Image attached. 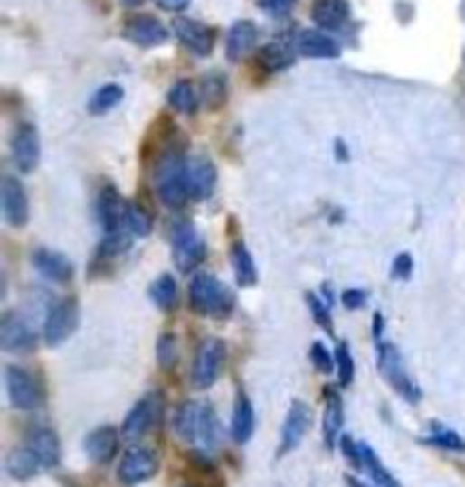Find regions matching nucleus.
<instances>
[{
    "label": "nucleus",
    "mask_w": 465,
    "mask_h": 487,
    "mask_svg": "<svg viewBox=\"0 0 465 487\" xmlns=\"http://www.w3.org/2000/svg\"><path fill=\"white\" fill-rule=\"evenodd\" d=\"M337 150H338V159H347V147H346V150H343V143L341 141L337 143Z\"/></svg>",
    "instance_id": "de8ad7c7"
},
{
    "label": "nucleus",
    "mask_w": 465,
    "mask_h": 487,
    "mask_svg": "<svg viewBox=\"0 0 465 487\" xmlns=\"http://www.w3.org/2000/svg\"><path fill=\"white\" fill-rule=\"evenodd\" d=\"M119 449V431L114 426H100L84 437V451L96 464L109 463Z\"/></svg>",
    "instance_id": "6ab92c4d"
},
{
    "label": "nucleus",
    "mask_w": 465,
    "mask_h": 487,
    "mask_svg": "<svg viewBox=\"0 0 465 487\" xmlns=\"http://www.w3.org/2000/svg\"><path fill=\"white\" fill-rule=\"evenodd\" d=\"M337 370H338V381H341V386H350L352 379H355V361H352L347 342H341V345H338Z\"/></svg>",
    "instance_id": "58836bf2"
},
{
    "label": "nucleus",
    "mask_w": 465,
    "mask_h": 487,
    "mask_svg": "<svg viewBox=\"0 0 465 487\" xmlns=\"http://www.w3.org/2000/svg\"><path fill=\"white\" fill-rule=\"evenodd\" d=\"M341 449H343V455L350 460L352 467L368 473V476L373 478L379 487H402L400 482H397V478L393 476L386 467H384L382 460L377 458V454H375L365 442H355L350 435H346V437H341Z\"/></svg>",
    "instance_id": "423d86ee"
},
{
    "label": "nucleus",
    "mask_w": 465,
    "mask_h": 487,
    "mask_svg": "<svg viewBox=\"0 0 465 487\" xmlns=\"http://www.w3.org/2000/svg\"><path fill=\"white\" fill-rule=\"evenodd\" d=\"M25 445L37 454V458L42 460L43 469H52L60 464L62 458V446H60V437L52 428L46 426H34L33 431H28L25 435Z\"/></svg>",
    "instance_id": "f3484780"
},
{
    "label": "nucleus",
    "mask_w": 465,
    "mask_h": 487,
    "mask_svg": "<svg viewBox=\"0 0 465 487\" xmlns=\"http://www.w3.org/2000/svg\"><path fill=\"white\" fill-rule=\"evenodd\" d=\"M308 356H311V363H314V368L318 370L320 374H329L334 370V359L332 354L327 351V347L323 345V342H314L311 345V351H308Z\"/></svg>",
    "instance_id": "a19ab883"
},
{
    "label": "nucleus",
    "mask_w": 465,
    "mask_h": 487,
    "mask_svg": "<svg viewBox=\"0 0 465 487\" xmlns=\"http://www.w3.org/2000/svg\"><path fill=\"white\" fill-rule=\"evenodd\" d=\"M129 245H132V239L128 236V231H125V229L111 231V234H107L105 240L100 243V249H98V254H100L102 258L119 257V254L128 252Z\"/></svg>",
    "instance_id": "e433bc0d"
},
{
    "label": "nucleus",
    "mask_w": 465,
    "mask_h": 487,
    "mask_svg": "<svg viewBox=\"0 0 465 487\" xmlns=\"http://www.w3.org/2000/svg\"><path fill=\"white\" fill-rule=\"evenodd\" d=\"M80 324V306L73 297L52 304L43 324V341L48 347H60L69 341Z\"/></svg>",
    "instance_id": "0eeeda50"
},
{
    "label": "nucleus",
    "mask_w": 465,
    "mask_h": 487,
    "mask_svg": "<svg viewBox=\"0 0 465 487\" xmlns=\"http://www.w3.org/2000/svg\"><path fill=\"white\" fill-rule=\"evenodd\" d=\"M157 359L164 370H173L177 363V341L173 333H162L157 342Z\"/></svg>",
    "instance_id": "4c0bfd02"
},
{
    "label": "nucleus",
    "mask_w": 465,
    "mask_h": 487,
    "mask_svg": "<svg viewBox=\"0 0 465 487\" xmlns=\"http://www.w3.org/2000/svg\"><path fill=\"white\" fill-rule=\"evenodd\" d=\"M225 365V342L218 338H207L200 342L198 351H195L194 368H191V379L194 386L200 390H207L218 381Z\"/></svg>",
    "instance_id": "39448f33"
},
{
    "label": "nucleus",
    "mask_w": 465,
    "mask_h": 487,
    "mask_svg": "<svg viewBox=\"0 0 465 487\" xmlns=\"http://www.w3.org/2000/svg\"><path fill=\"white\" fill-rule=\"evenodd\" d=\"M173 30H176V37L189 48L195 55L204 57L212 52L214 48V33L207 28V25L198 23V21L191 19H176L173 23Z\"/></svg>",
    "instance_id": "a211bd4d"
},
{
    "label": "nucleus",
    "mask_w": 465,
    "mask_h": 487,
    "mask_svg": "<svg viewBox=\"0 0 465 487\" xmlns=\"http://www.w3.org/2000/svg\"><path fill=\"white\" fill-rule=\"evenodd\" d=\"M424 442L432 446H441V449H447V451H460V454L465 451L463 437H460L459 433L451 431V428L442 426V424H438V422L429 424V435L424 437Z\"/></svg>",
    "instance_id": "2f4dec72"
},
{
    "label": "nucleus",
    "mask_w": 465,
    "mask_h": 487,
    "mask_svg": "<svg viewBox=\"0 0 465 487\" xmlns=\"http://www.w3.org/2000/svg\"><path fill=\"white\" fill-rule=\"evenodd\" d=\"M257 61L263 70H268V73H277V70L289 69V66L295 61V55L289 46H284V43H268V46H263L261 51H259Z\"/></svg>",
    "instance_id": "c756f323"
},
{
    "label": "nucleus",
    "mask_w": 465,
    "mask_h": 487,
    "mask_svg": "<svg viewBox=\"0 0 465 487\" xmlns=\"http://www.w3.org/2000/svg\"><path fill=\"white\" fill-rule=\"evenodd\" d=\"M12 156L21 173H33L39 166L42 143H39V132L34 125L24 123L16 127L14 136H12Z\"/></svg>",
    "instance_id": "9b49d317"
},
{
    "label": "nucleus",
    "mask_w": 465,
    "mask_h": 487,
    "mask_svg": "<svg viewBox=\"0 0 465 487\" xmlns=\"http://www.w3.org/2000/svg\"><path fill=\"white\" fill-rule=\"evenodd\" d=\"M123 3H125V5H141V3H143V0H123Z\"/></svg>",
    "instance_id": "09e8293b"
},
{
    "label": "nucleus",
    "mask_w": 465,
    "mask_h": 487,
    "mask_svg": "<svg viewBox=\"0 0 465 487\" xmlns=\"http://www.w3.org/2000/svg\"><path fill=\"white\" fill-rule=\"evenodd\" d=\"M0 347L7 354H30L37 350V333L16 313H5L0 322Z\"/></svg>",
    "instance_id": "1a4fd4ad"
},
{
    "label": "nucleus",
    "mask_w": 465,
    "mask_h": 487,
    "mask_svg": "<svg viewBox=\"0 0 465 487\" xmlns=\"http://www.w3.org/2000/svg\"><path fill=\"white\" fill-rule=\"evenodd\" d=\"M191 0H157V5L166 12H182L189 7Z\"/></svg>",
    "instance_id": "a18cd8bd"
},
{
    "label": "nucleus",
    "mask_w": 465,
    "mask_h": 487,
    "mask_svg": "<svg viewBox=\"0 0 465 487\" xmlns=\"http://www.w3.org/2000/svg\"><path fill=\"white\" fill-rule=\"evenodd\" d=\"M173 258L182 272H191L204 258V240L191 222H177L173 229Z\"/></svg>",
    "instance_id": "6e6552de"
},
{
    "label": "nucleus",
    "mask_w": 465,
    "mask_h": 487,
    "mask_svg": "<svg viewBox=\"0 0 465 487\" xmlns=\"http://www.w3.org/2000/svg\"><path fill=\"white\" fill-rule=\"evenodd\" d=\"M343 304H346V308L356 311V308H361L365 304V293L364 290H346V293H343Z\"/></svg>",
    "instance_id": "c03bdc74"
},
{
    "label": "nucleus",
    "mask_w": 465,
    "mask_h": 487,
    "mask_svg": "<svg viewBox=\"0 0 465 487\" xmlns=\"http://www.w3.org/2000/svg\"><path fill=\"white\" fill-rule=\"evenodd\" d=\"M343 422H346V415H343V399L338 395L337 388H325V415H323V437L325 445L332 449L337 445L338 435H341Z\"/></svg>",
    "instance_id": "4be33fe9"
},
{
    "label": "nucleus",
    "mask_w": 465,
    "mask_h": 487,
    "mask_svg": "<svg viewBox=\"0 0 465 487\" xmlns=\"http://www.w3.org/2000/svg\"><path fill=\"white\" fill-rule=\"evenodd\" d=\"M254 433V408L248 397L239 392L234 401V413H232V437L236 445H245Z\"/></svg>",
    "instance_id": "cd10ccee"
},
{
    "label": "nucleus",
    "mask_w": 465,
    "mask_h": 487,
    "mask_svg": "<svg viewBox=\"0 0 465 487\" xmlns=\"http://www.w3.org/2000/svg\"><path fill=\"white\" fill-rule=\"evenodd\" d=\"M125 211H128V204L120 200V195L116 193V189H111V186L102 189L100 198H98V220H100L105 234L123 229Z\"/></svg>",
    "instance_id": "aec40b11"
},
{
    "label": "nucleus",
    "mask_w": 465,
    "mask_h": 487,
    "mask_svg": "<svg viewBox=\"0 0 465 487\" xmlns=\"http://www.w3.org/2000/svg\"><path fill=\"white\" fill-rule=\"evenodd\" d=\"M33 263L39 272H42L46 279L57 281V284H66V281L73 279V263L60 252H52V249H37L33 254Z\"/></svg>",
    "instance_id": "412c9836"
},
{
    "label": "nucleus",
    "mask_w": 465,
    "mask_h": 487,
    "mask_svg": "<svg viewBox=\"0 0 465 487\" xmlns=\"http://www.w3.org/2000/svg\"><path fill=\"white\" fill-rule=\"evenodd\" d=\"M311 19L323 30H338L350 19L347 0H316L311 7Z\"/></svg>",
    "instance_id": "393cba45"
},
{
    "label": "nucleus",
    "mask_w": 465,
    "mask_h": 487,
    "mask_svg": "<svg viewBox=\"0 0 465 487\" xmlns=\"http://www.w3.org/2000/svg\"><path fill=\"white\" fill-rule=\"evenodd\" d=\"M377 368L379 374L386 379L388 386L397 392L400 397H404L409 404H418L420 401V388L415 386V381L411 379L409 370H406L404 359H402L400 350L391 342H379L377 345Z\"/></svg>",
    "instance_id": "20e7f679"
},
{
    "label": "nucleus",
    "mask_w": 465,
    "mask_h": 487,
    "mask_svg": "<svg viewBox=\"0 0 465 487\" xmlns=\"http://www.w3.org/2000/svg\"><path fill=\"white\" fill-rule=\"evenodd\" d=\"M216 189V168L209 159L198 156L189 164V195L194 200H207Z\"/></svg>",
    "instance_id": "5701e85b"
},
{
    "label": "nucleus",
    "mask_w": 465,
    "mask_h": 487,
    "mask_svg": "<svg viewBox=\"0 0 465 487\" xmlns=\"http://www.w3.org/2000/svg\"><path fill=\"white\" fill-rule=\"evenodd\" d=\"M125 37L141 48H155L166 43L168 30L152 16H132L123 28Z\"/></svg>",
    "instance_id": "2eb2a0df"
},
{
    "label": "nucleus",
    "mask_w": 465,
    "mask_h": 487,
    "mask_svg": "<svg viewBox=\"0 0 465 487\" xmlns=\"http://www.w3.org/2000/svg\"><path fill=\"white\" fill-rule=\"evenodd\" d=\"M155 189L168 209H180L189 198V164L180 152H166L155 168Z\"/></svg>",
    "instance_id": "f03ea898"
},
{
    "label": "nucleus",
    "mask_w": 465,
    "mask_h": 487,
    "mask_svg": "<svg viewBox=\"0 0 465 487\" xmlns=\"http://www.w3.org/2000/svg\"><path fill=\"white\" fill-rule=\"evenodd\" d=\"M254 42H257V25L250 23V21H236L227 34V57L232 61L241 60L252 51Z\"/></svg>",
    "instance_id": "bb28decb"
},
{
    "label": "nucleus",
    "mask_w": 465,
    "mask_h": 487,
    "mask_svg": "<svg viewBox=\"0 0 465 487\" xmlns=\"http://www.w3.org/2000/svg\"><path fill=\"white\" fill-rule=\"evenodd\" d=\"M168 102H171L173 109L182 111V114H194L195 107H198V93H195L194 84L191 82H177L176 87L168 93Z\"/></svg>",
    "instance_id": "f704fd0d"
},
{
    "label": "nucleus",
    "mask_w": 465,
    "mask_h": 487,
    "mask_svg": "<svg viewBox=\"0 0 465 487\" xmlns=\"http://www.w3.org/2000/svg\"><path fill=\"white\" fill-rule=\"evenodd\" d=\"M311 408L302 401H293L286 413L284 426H281V442H280V455L290 454L293 449H298L299 442L304 440L307 431L311 428Z\"/></svg>",
    "instance_id": "ddd939ff"
},
{
    "label": "nucleus",
    "mask_w": 465,
    "mask_h": 487,
    "mask_svg": "<svg viewBox=\"0 0 465 487\" xmlns=\"http://www.w3.org/2000/svg\"><path fill=\"white\" fill-rule=\"evenodd\" d=\"M307 304H308V308H311V315H314L316 322H318V327H323L329 336H334V322L327 311V304H325L320 297H316L314 293L307 295Z\"/></svg>",
    "instance_id": "ea45409f"
},
{
    "label": "nucleus",
    "mask_w": 465,
    "mask_h": 487,
    "mask_svg": "<svg viewBox=\"0 0 465 487\" xmlns=\"http://www.w3.org/2000/svg\"><path fill=\"white\" fill-rule=\"evenodd\" d=\"M225 98H227L225 78L218 73L207 75V78L203 80V84H200V100H203V105L207 107V109H218V107H223Z\"/></svg>",
    "instance_id": "7c9ffc66"
},
{
    "label": "nucleus",
    "mask_w": 465,
    "mask_h": 487,
    "mask_svg": "<svg viewBox=\"0 0 465 487\" xmlns=\"http://www.w3.org/2000/svg\"><path fill=\"white\" fill-rule=\"evenodd\" d=\"M176 433L182 440L191 442L200 451L216 449L221 442V424H218L216 413L212 406L186 401L176 413Z\"/></svg>",
    "instance_id": "f257e3e1"
},
{
    "label": "nucleus",
    "mask_w": 465,
    "mask_h": 487,
    "mask_svg": "<svg viewBox=\"0 0 465 487\" xmlns=\"http://www.w3.org/2000/svg\"><path fill=\"white\" fill-rule=\"evenodd\" d=\"M3 211H5V220L12 227H25L30 218L28 195H25L24 184L14 177H5V182H3Z\"/></svg>",
    "instance_id": "dca6fc26"
},
{
    "label": "nucleus",
    "mask_w": 465,
    "mask_h": 487,
    "mask_svg": "<svg viewBox=\"0 0 465 487\" xmlns=\"http://www.w3.org/2000/svg\"><path fill=\"white\" fill-rule=\"evenodd\" d=\"M159 469V458L155 451L134 446L123 455L119 464V478L123 485H138V482L150 481Z\"/></svg>",
    "instance_id": "9d476101"
},
{
    "label": "nucleus",
    "mask_w": 465,
    "mask_h": 487,
    "mask_svg": "<svg viewBox=\"0 0 465 487\" xmlns=\"http://www.w3.org/2000/svg\"><path fill=\"white\" fill-rule=\"evenodd\" d=\"M411 272H413V258H411V254H400V257H395V261H393V279H400L406 281L411 276Z\"/></svg>",
    "instance_id": "37998d69"
},
{
    "label": "nucleus",
    "mask_w": 465,
    "mask_h": 487,
    "mask_svg": "<svg viewBox=\"0 0 465 487\" xmlns=\"http://www.w3.org/2000/svg\"><path fill=\"white\" fill-rule=\"evenodd\" d=\"M298 51L299 55L311 57V60H334V57L341 55L338 43L318 30H307V33L299 34Z\"/></svg>",
    "instance_id": "b1692460"
},
{
    "label": "nucleus",
    "mask_w": 465,
    "mask_h": 487,
    "mask_svg": "<svg viewBox=\"0 0 465 487\" xmlns=\"http://www.w3.org/2000/svg\"><path fill=\"white\" fill-rule=\"evenodd\" d=\"M5 469L12 478L28 481V478L37 476L39 469H43V464H42V460L37 458V454L25 445V446H21V449H12L10 454H7Z\"/></svg>",
    "instance_id": "a878e982"
},
{
    "label": "nucleus",
    "mask_w": 465,
    "mask_h": 487,
    "mask_svg": "<svg viewBox=\"0 0 465 487\" xmlns=\"http://www.w3.org/2000/svg\"><path fill=\"white\" fill-rule=\"evenodd\" d=\"M295 0H259V7L266 12L268 16H286L293 10Z\"/></svg>",
    "instance_id": "79ce46f5"
},
{
    "label": "nucleus",
    "mask_w": 465,
    "mask_h": 487,
    "mask_svg": "<svg viewBox=\"0 0 465 487\" xmlns=\"http://www.w3.org/2000/svg\"><path fill=\"white\" fill-rule=\"evenodd\" d=\"M159 406H162L159 395H147L141 401H137L134 408L128 413V417H125L123 428H120L125 440H138V437L146 435L152 424H155V419H157Z\"/></svg>",
    "instance_id": "4468645a"
},
{
    "label": "nucleus",
    "mask_w": 465,
    "mask_h": 487,
    "mask_svg": "<svg viewBox=\"0 0 465 487\" xmlns=\"http://www.w3.org/2000/svg\"><path fill=\"white\" fill-rule=\"evenodd\" d=\"M189 304L198 315L225 320L234 311V295L216 276L200 272L189 286Z\"/></svg>",
    "instance_id": "7ed1b4c3"
},
{
    "label": "nucleus",
    "mask_w": 465,
    "mask_h": 487,
    "mask_svg": "<svg viewBox=\"0 0 465 487\" xmlns=\"http://www.w3.org/2000/svg\"><path fill=\"white\" fill-rule=\"evenodd\" d=\"M232 266H234V275L239 286L243 288H250V286L257 284L259 275H257V266H254L252 254L248 252L243 243H234L232 245Z\"/></svg>",
    "instance_id": "c85d7f7f"
},
{
    "label": "nucleus",
    "mask_w": 465,
    "mask_h": 487,
    "mask_svg": "<svg viewBox=\"0 0 465 487\" xmlns=\"http://www.w3.org/2000/svg\"><path fill=\"white\" fill-rule=\"evenodd\" d=\"M120 100H123V89H120L119 84H105V87L98 89L91 100H89V111L96 116L107 114V111L114 109Z\"/></svg>",
    "instance_id": "72a5a7b5"
},
{
    "label": "nucleus",
    "mask_w": 465,
    "mask_h": 487,
    "mask_svg": "<svg viewBox=\"0 0 465 487\" xmlns=\"http://www.w3.org/2000/svg\"><path fill=\"white\" fill-rule=\"evenodd\" d=\"M5 386L10 404L16 410H34L39 406V388L24 368L10 365L5 372Z\"/></svg>",
    "instance_id": "f8f14e48"
},
{
    "label": "nucleus",
    "mask_w": 465,
    "mask_h": 487,
    "mask_svg": "<svg viewBox=\"0 0 465 487\" xmlns=\"http://www.w3.org/2000/svg\"><path fill=\"white\" fill-rule=\"evenodd\" d=\"M346 482H347V487H370L368 482L359 481V478H355V476H346Z\"/></svg>",
    "instance_id": "49530a36"
},
{
    "label": "nucleus",
    "mask_w": 465,
    "mask_h": 487,
    "mask_svg": "<svg viewBox=\"0 0 465 487\" xmlns=\"http://www.w3.org/2000/svg\"><path fill=\"white\" fill-rule=\"evenodd\" d=\"M125 229L132 236H147L152 231V218L147 216L146 209L129 202L128 211H125Z\"/></svg>",
    "instance_id": "c9c22d12"
},
{
    "label": "nucleus",
    "mask_w": 465,
    "mask_h": 487,
    "mask_svg": "<svg viewBox=\"0 0 465 487\" xmlns=\"http://www.w3.org/2000/svg\"><path fill=\"white\" fill-rule=\"evenodd\" d=\"M150 299L162 311H171L177 302V284L171 275H162L150 286Z\"/></svg>",
    "instance_id": "473e14b6"
}]
</instances>
